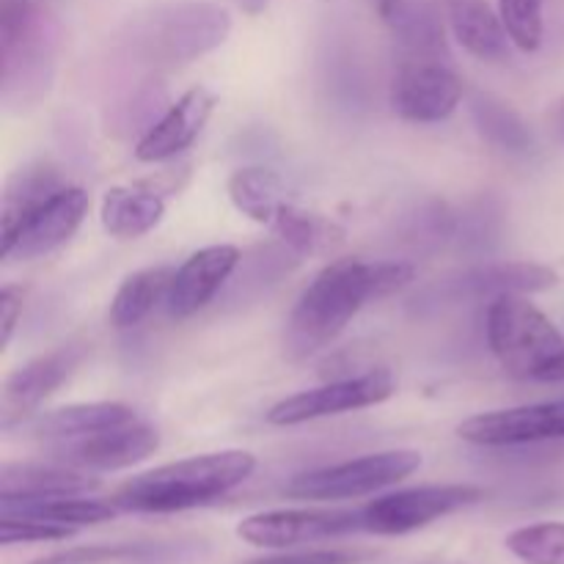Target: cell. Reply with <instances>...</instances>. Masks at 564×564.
I'll return each instance as SVG.
<instances>
[{
	"instance_id": "21",
	"label": "cell",
	"mask_w": 564,
	"mask_h": 564,
	"mask_svg": "<svg viewBox=\"0 0 564 564\" xmlns=\"http://www.w3.org/2000/svg\"><path fill=\"white\" fill-rule=\"evenodd\" d=\"M455 39L479 61H510V33L488 0H446Z\"/></svg>"
},
{
	"instance_id": "34",
	"label": "cell",
	"mask_w": 564,
	"mask_h": 564,
	"mask_svg": "<svg viewBox=\"0 0 564 564\" xmlns=\"http://www.w3.org/2000/svg\"><path fill=\"white\" fill-rule=\"evenodd\" d=\"M25 295L28 290L22 284H3L0 290V347H9L14 339V330L20 325L22 308H25Z\"/></svg>"
},
{
	"instance_id": "22",
	"label": "cell",
	"mask_w": 564,
	"mask_h": 564,
	"mask_svg": "<svg viewBox=\"0 0 564 564\" xmlns=\"http://www.w3.org/2000/svg\"><path fill=\"white\" fill-rule=\"evenodd\" d=\"M102 229L116 240H138L165 218V198L149 185L110 187L102 198Z\"/></svg>"
},
{
	"instance_id": "4",
	"label": "cell",
	"mask_w": 564,
	"mask_h": 564,
	"mask_svg": "<svg viewBox=\"0 0 564 564\" xmlns=\"http://www.w3.org/2000/svg\"><path fill=\"white\" fill-rule=\"evenodd\" d=\"M58 50V25L36 0L0 6V86L3 99L25 108L47 94Z\"/></svg>"
},
{
	"instance_id": "7",
	"label": "cell",
	"mask_w": 564,
	"mask_h": 564,
	"mask_svg": "<svg viewBox=\"0 0 564 564\" xmlns=\"http://www.w3.org/2000/svg\"><path fill=\"white\" fill-rule=\"evenodd\" d=\"M485 490L479 485H422V488L397 490L380 496L364 507V532L400 538L419 532L441 518L479 505Z\"/></svg>"
},
{
	"instance_id": "30",
	"label": "cell",
	"mask_w": 564,
	"mask_h": 564,
	"mask_svg": "<svg viewBox=\"0 0 564 564\" xmlns=\"http://www.w3.org/2000/svg\"><path fill=\"white\" fill-rule=\"evenodd\" d=\"M505 545L523 564H564V523H529L507 534Z\"/></svg>"
},
{
	"instance_id": "31",
	"label": "cell",
	"mask_w": 564,
	"mask_h": 564,
	"mask_svg": "<svg viewBox=\"0 0 564 564\" xmlns=\"http://www.w3.org/2000/svg\"><path fill=\"white\" fill-rule=\"evenodd\" d=\"M499 14L518 50L534 53L543 44V0H499Z\"/></svg>"
},
{
	"instance_id": "26",
	"label": "cell",
	"mask_w": 564,
	"mask_h": 564,
	"mask_svg": "<svg viewBox=\"0 0 564 564\" xmlns=\"http://www.w3.org/2000/svg\"><path fill=\"white\" fill-rule=\"evenodd\" d=\"M471 119L479 135L507 154H529L534 149V135L523 116L510 102L496 94L474 91L471 94Z\"/></svg>"
},
{
	"instance_id": "1",
	"label": "cell",
	"mask_w": 564,
	"mask_h": 564,
	"mask_svg": "<svg viewBox=\"0 0 564 564\" xmlns=\"http://www.w3.org/2000/svg\"><path fill=\"white\" fill-rule=\"evenodd\" d=\"M413 279L416 268L411 262H397V259L369 262L358 257L334 259L308 281L286 319V356L292 361H303L319 352L350 325V319L369 301L394 295Z\"/></svg>"
},
{
	"instance_id": "14",
	"label": "cell",
	"mask_w": 564,
	"mask_h": 564,
	"mask_svg": "<svg viewBox=\"0 0 564 564\" xmlns=\"http://www.w3.org/2000/svg\"><path fill=\"white\" fill-rule=\"evenodd\" d=\"M158 446V430L138 419V422L124 424V427L53 444L50 460L80 468V471H121V468L138 466L147 457H152Z\"/></svg>"
},
{
	"instance_id": "33",
	"label": "cell",
	"mask_w": 564,
	"mask_h": 564,
	"mask_svg": "<svg viewBox=\"0 0 564 564\" xmlns=\"http://www.w3.org/2000/svg\"><path fill=\"white\" fill-rule=\"evenodd\" d=\"M375 556L367 549H317V551H297V554L279 556H259V560L242 564H364Z\"/></svg>"
},
{
	"instance_id": "17",
	"label": "cell",
	"mask_w": 564,
	"mask_h": 564,
	"mask_svg": "<svg viewBox=\"0 0 564 564\" xmlns=\"http://www.w3.org/2000/svg\"><path fill=\"white\" fill-rule=\"evenodd\" d=\"M213 110L215 97L209 88H187L154 124H149L141 141L135 143V160H141V163H165V160L182 154L202 135Z\"/></svg>"
},
{
	"instance_id": "35",
	"label": "cell",
	"mask_w": 564,
	"mask_h": 564,
	"mask_svg": "<svg viewBox=\"0 0 564 564\" xmlns=\"http://www.w3.org/2000/svg\"><path fill=\"white\" fill-rule=\"evenodd\" d=\"M549 127L560 141H564V97L549 110Z\"/></svg>"
},
{
	"instance_id": "13",
	"label": "cell",
	"mask_w": 564,
	"mask_h": 564,
	"mask_svg": "<svg viewBox=\"0 0 564 564\" xmlns=\"http://www.w3.org/2000/svg\"><path fill=\"white\" fill-rule=\"evenodd\" d=\"M457 435L488 449H521L564 441V400L477 413L457 427Z\"/></svg>"
},
{
	"instance_id": "3",
	"label": "cell",
	"mask_w": 564,
	"mask_h": 564,
	"mask_svg": "<svg viewBox=\"0 0 564 564\" xmlns=\"http://www.w3.org/2000/svg\"><path fill=\"white\" fill-rule=\"evenodd\" d=\"M231 17L209 0H180L132 22L130 47L154 69H174L213 53L229 39Z\"/></svg>"
},
{
	"instance_id": "16",
	"label": "cell",
	"mask_w": 564,
	"mask_h": 564,
	"mask_svg": "<svg viewBox=\"0 0 564 564\" xmlns=\"http://www.w3.org/2000/svg\"><path fill=\"white\" fill-rule=\"evenodd\" d=\"M240 248L220 242L207 246L193 253L191 259L176 268L171 281L169 297H165V312L174 319H187L207 308L220 290L229 284L235 270L240 268Z\"/></svg>"
},
{
	"instance_id": "6",
	"label": "cell",
	"mask_w": 564,
	"mask_h": 564,
	"mask_svg": "<svg viewBox=\"0 0 564 564\" xmlns=\"http://www.w3.org/2000/svg\"><path fill=\"white\" fill-rule=\"evenodd\" d=\"M422 468V455L416 449H389L361 455L356 460L336 466L314 468L290 479L284 494L301 501H347L378 494L402 482Z\"/></svg>"
},
{
	"instance_id": "32",
	"label": "cell",
	"mask_w": 564,
	"mask_h": 564,
	"mask_svg": "<svg viewBox=\"0 0 564 564\" xmlns=\"http://www.w3.org/2000/svg\"><path fill=\"white\" fill-rule=\"evenodd\" d=\"M77 529L61 527V523L36 521V518H17L0 516V545H20V543H55V540L72 538Z\"/></svg>"
},
{
	"instance_id": "20",
	"label": "cell",
	"mask_w": 564,
	"mask_h": 564,
	"mask_svg": "<svg viewBox=\"0 0 564 564\" xmlns=\"http://www.w3.org/2000/svg\"><path fill=\"white\" fill-rule=\"evenodd\" d=\"M99 482L64 463H6L0 468V499H58L88 496Z\"/></svg>"
},
{
	"instance_id": "18",
	"label": "cell",
	"mask_w": 564,
	"mask_h": 564,
	"mask_svg": "<svg viewBox=\"0 0 564 564\" xmlns=\"http://www.w3.org/2000/svg\"><path fill=\"white\" fill-rule=\"evenodd\" d=\"M132 422H138V413L121 402H77V405L33 413L20 424V430H25L31 438L64 444V441L86 438V435L124 427Z\"/></svg>"
},
{
	"instance_id": "36",
	"label": "cell",
	"mask_w": 564,
	"mask_h": 564,
	"mask_svg": "<svg viewBox=\"0 0 564 564\" xmlns=\"http://www.w3.org/2000/svg\"><path fill=\"white\" fill-rule=\"evenodd\" d=\"M237 3H240V9L246 11V14L257 17V14H262L264 9H268L270 0H237Z\"/></svg>"
},
{
	"instance_id": "29",
	"label": "cell",
	"mask_w": 564,
	"mask_h": 564,
	"mask_svg": "<svg viewBox=\"0 0 564 564\" xmlns=\"http://www.w3.org/2000/svg\"><path fill=\"white\" fill-rule=\"evenodd\" d=\"M182 545L165 543H121V545H86V549H72L64 554H53L39 564H105V562H138L152 564L163 560H174Z\"/></svg>"
},
{
	"instance_id": "25",
	"label": "cell",
	"mask_w": 564,
	"mask_h": 564,
	"mask_svg": "<svg viewBox=\"0 0 564 564\" xmlns=\"http://www.w3.org/2000/svg\"><path fill=\"white\" fill-rule=\"evenodd\" d=\"M270 226L286 246V251H292L295 257H323L345 242V229L339 224L290 202L279 209Z\"/></svg>"
},
{
	"instance_id": "27",
	"label": "cell",
	"mask_w": 564,
	"mask_h": 564,
	"mask_svg": "<svg viewBox=\"0 0 564 564\" xmlns=\"http://www.w3.org/2000/svg\"><path fill=\"white\" fill-rule=\"evenodd\" d=\"M226 191H229L231 204L246 218H251L253 224L270 226L279 209L286 204L284 180L273 169H264V165L237 169L226 182Z\"/></svg>"
},
{
	"instance_id": "28",
	"label": "cell",
	"mask_w": 564,
	"mask_h": 564,
	"mask_svg": "<svg viewBox=\"0 0 564 564\" xmlns=\"http://www.w3.org/2000/svg\"><path fill=\"white\" fill-rule=\"evenodd\" d=\"M61 187H66V182L61 180V174L50 163L28 165L25 171H20V174L9 182V187H6L3 235L14 229V226L20 224V220L36 207V204H42L44 198L58 193Z\"/></svg>"
},
{
	"instance_id": "9",
	"label": "cell",
	"mask_w": 564,
	"mask_h": 564,
	"mask_svg": "<svg viewBox=\"0 0 564 564\" xmlns=\"http://www.w3.org/2000/svg\"><path fill=\"white\" fill-rule=\"evenodd\" d=\"M91 209V196L86 187L66 185L42 204L31 209L20 224L3 235L6 262H31V259L47 257L77 235Z\"/></svg>"
},
{
	"instance_id": "12",
	"label": "cell",
	"mask_w": 564,
	"mask_h": 564,
	"mask_svg": "<svg viewBox=\"0 0 564 564\" xmlns=\"http://www.w3.org/2000/svg\"><path fill=\"white\" fill-rule=\"evenodd\" d=\"M364 532L361 510H273L240 521L237 534L257 549H295Z\"/></svg>"
},
{
	"instance_id": "23",
	"label": "cell",
	"mask_w": 564,
	"mask_h": 564,
	"mask_svg": "<svg viewBox=\"0 0 564 564\" xmlns=\"http://www.w3.org/2000/svg\"><path fill=\"white\" fill-rule=\"evenodd\" d=\"M116 501L88 499V496H58V499H0V516L36 518V521L61 523V527H94L113 521L119 516Z\"/></svg>"
},
{
	"instance_id": "5",
	"label": "cell",
	"mask_w": 564,
	"mask_h": 564,
	"mask_svg": "<svg viewBox=\"0 0 564 564\" xmlns=\"http://www.w3.org/2000/svg\"><path fill=\"white\" fill-rule=\"evenodd\" d=\"M485 336L512 378L554 383L564 361V336L527 295L494 297L485 312Z\"/></svg>"
},
{
	"instance_id": "15",
	"label": "cell",
	"mask_w": 564,
	"mask_h": 564,
	"mask_svg": "<svg viewBox=\"0 0 564 564\" xmlns=\"http://www.w3.org/2000/svg\"><path fill=\"white\" fill-rule=\"evenodd\" d=\"M86 358V345H61L44 356L33 358L25 367L14 369L3 383V430L22 424L39 411L47 397H53Z\"/></svg>"
},
{
	"instance_id": "10",
	"label": "cell",
	"mask_w": 564,
	"mask_h": 564,
	"mask_svg": "<svg viewBox=\"0 0 564 564\" xmlns=\"http://www.w3.org/2000/svg\"><path fill=\"white\" fill-rule=\"evenodd\" d=\"M560 273L538 262H485L449 275L422 292V303L446 306L460 301H494L499 295H534L554 290Z\"/></svg>"
},
{
	"instance_id": "8",
	"label": "cell",
	"mask_w": 564,
	"mask_h": 564,
	"mask_svg": "<svg viewBox=\"0 0 564 564\" xmlns=\"http://www.w3.org/2000/svg\"><path fill=\"white\" fill-rule=\"evenodd\" d=\"M397 394V380L389 369H369L364 375L334 380L317 389L297 391L284 397L268 411V422L273 427H295V424L317 422V419L341 416L350 411H364Z\"/></svg>"
},
{
	"instance_id": "11",
	"label": "cell",
	"mask_w": 564,
	"mask_h": 564,
	"mask_svg": "<svg viewBox=\"0 0 564 564\" xmlns=\"http://www.w3.org/2000/svg\"><path fill=\"white\" fill-rule=\"evenodd\" d=\"M460 99V77L441 58H402L391 77V110L411 124H441L455 113Z\"/></svg>"
},
{
	"instance_id": "24",
	"label": "cell",
	"mask_w": 564,
	"mask_h": 564,
	"mask_svg": "<svg viewBox=\"0 0 564 564\" xmlns=\"http://www.w3.org/2000/svg\"><path fill=\"white\" fill-rule=\"evenodd\" d=\"M174 273L176 270L169 268V264H158V268H147L127 275L119 290H116L113 301H110V323H113V328H135L160 303L165 306Z\"/></svg>"
},
{
	"instance_id": "2",
	"label": "cell",
	"mask_w": 564,
	"mask_h": 564,
	"mask_svg": "<svg viewBox=\"0 0 564 564\" xmlns=\"http://www.w3.org/2000/svg\"><path fill=\"white\" fill-rule=\"evenodd\" d=\"M253 471H257V457L251 452H207L138 474L116 490L113 501L121 512H149V516L196 510L240 488Z\"/></svg>"
},
{
	"instance_id": "19",
	"label": "cell",
	"mask_w": 564,
	"mask_h": 564,
	"mask_svg": "<svg viewBox=\"0 0 564 564\" xmlns=\"http://www.w3.org/2000/svg\"><path fill=\"white\" fill-rule=\"evenodd\" d=\"M372 6L405 58H444V25L430 0H372Z\"/></svg>"
}]
</instances>
